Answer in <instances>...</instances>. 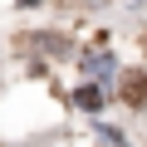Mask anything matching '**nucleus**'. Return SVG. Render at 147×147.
<instances>
[{"instance_id": "2", "label": "nucleus", "mask_w": 147, "mask_h": 147, "mask_svg": "<svg viewBox=\"0 0 147 147\" xmlns=\"http://www.w3.org/2000/svg\"><path fill=\"white\" fill-rule=\"evenodd\" d=\"M103 98H98V88H79V108H98Z\"/></svg>"}, {"instance_id": "1", "label": "nucleus", "mask_w": 147, "mask_h": 147, "mask_svg": "<svg viewBox=\"0 0 147 147\" xmlns=\"http://www.w3.org/2000/svg\"><path fill=\"white\" fill-rule=\"evenodd\" d=\"M123 98H127L132 108H147V69H137V74L123 79Z\"/></svg>"}]
</instances>
